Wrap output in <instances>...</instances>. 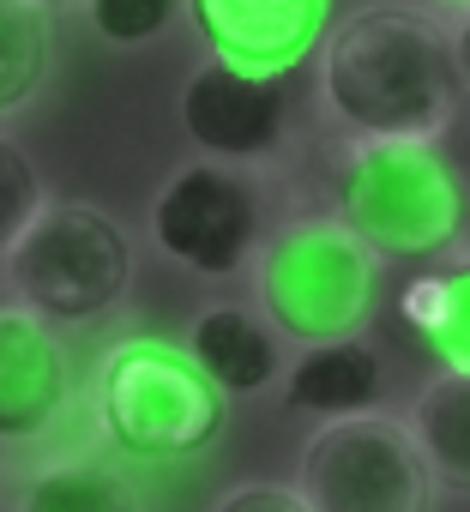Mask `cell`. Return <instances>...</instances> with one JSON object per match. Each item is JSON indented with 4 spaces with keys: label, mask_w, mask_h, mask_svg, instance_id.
I'll return each mask as SVG.
<instances>
[{
    "label": "cell",
    "mask_w": 470,
    "mask_h": 512,
    "mask_svg": "<svg viewBox=\"0 0 470 512\" xmlns=\"http://www.w3.org/2000/svg\"><path fill=\"white\" fill-rule=\"evenodd\" d=\"M320 103L350 139L440 145L458 103L446 25L398 0L338 19L320 43Z\"/></svg>",
    "instance_id": "6da1fadb"
},
{
    "label": "cell",
    "mask_w": 470,
    "mask_h": 512,
    "mask_svg": "<svg viewBox=\"0 0 470 512\" xmlns=\"http://www.w3.org/2000/svg\"><path fill=\"white\" fill-rule=\"evenodd\" d=\"M332 217L374 266H440L464 247L470 193L458 163L422 139H344L332 157Z\"/></svg>",
    "instance_id": "7a4b0ae2"
},
{
    "label": "cell",
    "mask_w": 470,
    "mask_h": 512,
    "mask_svg": "<svg viewBox=\"0 0 470 512\" xmlns=\"http://www.w3.org/2000/svg\"><path fill=\"white\" fill-rule=\"evenodd\" d=\"M296 488L314 512H428L434 476L404 428V416H344L320 422L302 446Z\"/></svg>",
    "instance_id": "52a82bcc"
},
{
    "label": "cell",
    "mask_w": 470,
    "mask_h": 512,
    "mask_svg": "<svg viewBox=\"0 0 470 512\" xmlns=\"http://www.w3.org/2000/svg\"><path fill=\"white\" fill-rule=\"evenodd\" d=\"M7 512H145V500L103 452H43L7 482Z\"/></svg>",
    "instance_id": "4fadbf2b"
},
{
    "label": "cell",
    "mask_w": 470,
    "mask_h": 512,
    "mask_svg": "<svg viewBox=\"0 0 470 512\" xmlns=\"http://www.w3.org/2000/svg\"><path fill=\"white\" fill-rule=\"evenodd\" d=\"M434 488L464 494L470 500V374H434L428 386H416V398L398 410Z\"/></svg>",
    "instance_id": "9a60e30c"
},
{
    "label": "cell",
    "mask_w": 470,
    "mask_h": 512,
    "mask_svg": "<svg viewBox=\"0 0 470 512\" xmlns=\"http://www.w3.org/2000/svg\"><path fill=\"white\" fill-rule=\"evenodd\" d=\"M91 7V31L115 49H139V43H157L175 13H181V0H85Z\"/></svg>",
    "instance_id": "ac0fdd59"
},
{
    "label": "cell",
    "mask_w": 470,
    "mask_h": 512,
    "mask_svg": "<svg viewBox=\"0 0 470 512\" xmlns=\"http://www.w3.org/2000/svg\"><path fill=\"white\" fill-rule=\"evenodd\" d=\"M284 404L296 416H320V422L374 416V410H386V356L368 338L314 344L284 368Z\"/></svg>",
    "instance_id": "7c38bea8"
},
{
    "label": "cell",
    "mask_w": 470,
    "mask_h": 512,
    "mask_svg": "<svg viewBox=\"0 0 470 512\" xmlns=\"http://www.w3.org/2000/svg\"><path fill=\"white\" fill-rule=\"evenodd\" d=\"M0 266H7L13 302L61 332V326H91L127 302L133 241L103 205L49 199L43 217L13 241V253Z\"/></svg>",
    "instance_id": "5b68a950"
},
{
    "label": "cell",
    "mask_w": 470,
    "mask_h": 512,
    "mask_svg": "<svg viewBox=\"0 0 470 512\" xmlns=\"http://www.w3.org/2000/svg\"><path fill=\"white\" fill-rule=\"evenodd\" d=\"M398 320L446 374H470V247L398 290Z\"/></svg>",
    "instance_id": "5bb4252c"
},
{
    "label": "cell",
    "mask_w": 470,
    "mask_h": 512,
    "mask_svg": "<svg viewBox=\"0 0 470 512\" xmlns=\"http://www.w3.org/2000/svg\"><path fill=\"white\" fill-rule=\"evenodd\" d=\"M193 31L205 37L211 61L248 67L266 79L296 73L326 43L332 0H187Z\"/></svg>",
    "instance_id": "30bf717a"
},
{
    "label": "cell",
    "mask_w": 470,
    "mask_h": 512,
    "mask_svg": "<svg viewBox=\"0 0 470 512\" xmlns=\"http://www.w3.org/2000/svg\"><path fill=\"white\" fill-rule=\"evenodd\" d=\"M43 205H49V187H43L37 157L13 133H0V260H7L13 241L43 217Z\"/></svg>",
    "instance_id": "e0dca14e"
},
{
    "label": "cell",
    "mask_w": 470,
    "mask_h": 512,
    "mask_svg": "<svg viewBox=\"0 0 470 512\" xmlns=\"http://www.w3.org/2000/svg\"><path fill=\"white\" fill-rule=\"evenodd\" d=\"M187 356L223 398H260L284 380V338L260 320V308L242 302H211L187 326Z\"/></svg>",
    "instance_id": "8fae6325"
},
{
    "label": "cell",
    "mask_w": 470,
    "mask_h": 512,
    "mask_svg": "<svg viewBox=\"0 0 470 512\" xmlns=\"http://www.w3.org/2000/svg\"><path fill=\"white\" fill-rule=\"evenodd\" d=\"M446 49H452L458 91H470V13H452V25H446Z\"/></svg>",
    "instance_id": "ffe728a7"
},
{
    "label": "cell",
    "mask_w": 470,
    "mask_h": 512,
    "mask_svg": "<svg viewBox=\"0 0 470 512\" xmlns=\"http://www.w3.org/2000/svg\"><path fill=\"white\" fill-rule=\"evenodd\" d=\"M25 7H37V13H67V7H85V0H25Z\"/></svg>",
    "instance_id": "44dd1931"
},
{
    "label": "cell",
    "mask_w": 470,
    "mask_h": 512,
    "mask_svg": "<svg viewBox=\"0 0 470 512\" xmlns=\"http://www.w3.org/2000/svg\"><path fill=\"white\" fill-rule=\"evenodd\" d=\"M91 428L115 458L133 464H187L205 458L229 428V398L199 374L187 344L169 338H115L91 368Z\"/></svg>",
    "instance_id": "3957f363"
},
{
    "label": "cell",
    "mask_w": 470,
    "mask_h": 512,
    "mask_svg": "<svg viewBox=\"0 0 470 512\" xmlns=\"http://www.w3.org/2000/svg\"><path fill=\"white\" fill-rule=\"evenodd\" d=\"M151 241L169 266L193 278H235L242 266H254V253L266 241L260 181L211 157L175 163L151 199Z\"/></svg>",
    "instance_id": "8992f818"
},
{
    "label": "cell",
    "mask_w": 470,
    "mask_h": 512,
    "mask_svg": "<svg viewBox=\"0 0 470 512\" xmlns=\"http://www.w3.org/2000/svg\"><path fill=\"white\" fill-rule=\"evenodd\" d=\"M205 512H314L296 482H235Z\"/></svg>",
    "instance_id": "d6986e66"
},
{
    "label": "cell",
    "mask_w": 470,
    "mask_h": 512,
    "mask_svg": "<svg viewBox=\"0 0 470 512\" xmlns=\"http://www.w3.org/2000/svg\"><path fill=\"white\" fill-rule=\"evenodd\" d=\"M434 7H446V13H470V0H434Z\"/></svg>",
    "instance_id": "7402d4cb"
},
{
    "label": "cell",
    "mask_w": 470,
    "mask_h": 512,
    "mask_svg": "<svg viewBox=\"0 0 470 512\" xmlns=\"http://www.w3.org/2000/svg\"><path fill=\"white\" fill-rule=\"evenodd\" d=\"M79 416L67 338L19 302H0V452H49Z\"/></svg>",
    "instance_id": "ba28073f"
},
{
    "label": "cell",
    "mask_w": 470,
    "mask_h": 512,
    "mask_svg": "<svg viewBox=\"0 0 470 512\" xmlns=\"http://www.w3.org/2000/svg\"><path fill=\"white\" fill-rule=\"evenodd\" d=\"M254 308L296 350L362 338L380 308V266L338 217H290L254 253Z\"/></svg>",
    "instance_id": "277c9868"
},
{
    "label": "cell",
    "mask_w": 470,
    "mask_h": 512,
    "mask_svg": "<svg viewBox=\"0 0 470 512\" xmlns=\"http://www.w3.org/2000/svg\"><path fill=\"white\" fill-rule=\"evenodd\" d=\"M181 127L211 163H266L284 133H290V91L284 79L229 67V61H199L193 79L181 85Z\"/></svg>",
    "instance_id": "9c48e42d"
},
{
    "label": "cell",
    "mask_w": 470,
    "mask_h": 512,
    "mask_svg": "<svg viewBox=\"0 0 470 512\" xmlns=\"http://www.w3.org/2000/svg\"><path fill=\"white\" fill-rule=\"evenodd\" d=\"M55 67V31L49 13L25 7V0H0V121L37 103Z\"/></svg>",
    "instance_id": "2e32d148"
}]
</instances>
